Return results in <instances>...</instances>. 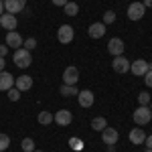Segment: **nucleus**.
<instances>
[{
	"mask_svg": "<svg viewBox=\"0 0 152 152\" xmlns=\"http://www.w3.org/2000/svg\"><path fill=\"white\" fill-rule=\"evenodd\" d=\"M105 24L104 23H94V24H89V28H87V35L91 37V39H102V37L105 35Z\"/></svg>",
	"mask_w": 152,
	"mask_h": 152,
	"instance_id": "obj_14",
	"label": "nucleus"
},
{
	"mask_svg": "<svg viewBox=\"0 0 152 152\" xmlns=\"http://www.w3.org/2000/svg\"><path fill=\"white\" fill-rule=\"evenodd\" d=\"M128 140L132 142L134 146H138V144H144V140H146V134H144V130H142V128H134V130H130Z\"/></svg>",
	"mask_w": 152,
	"mask_h": 152,
	"instance_id": "obj_16",
	"label": "nucleus"
},
{
	"mask_svg": "<svg viewBox=\"0 0 152 152\" xmlns=\"http://www.w3.org/2000/svg\"><path fill=\"white\" fill-rule=\"evenodd\" d=\"M138 102H140V105H150V94H146V91H142V94H138Z\"/></svg>",
	"mask_w": 152,
	"mask_h": 152,
	"instance_id": "obj_26",
	"label": "nucleus"
},
{
	"mask_svg": "<svg viewBox=\"0 0 152 152\" xmlns=\"http://www.w3.org/2000/svg\"><path fill=\"white\" fill-rule=\"evenodd\" d=\"M51 2H53L55 6H65V4H67L69 0H51Z\"/></svg>",
	"mask_w": 152,
	"mask_h": 152,
	"instance_id": "obj_31",
	"label": "nucleus"
},
{
	"mask_svg": "<svg viewBox=\"0 0 152 152\" xmlns=\"http://www.w3.org/2000/svg\"><path fill=\"white\" fill-rule=\"evenodd\" d=\"M130 71H132L136 77H144L146 71H148V63H146L144 59H136V61L130 63Z\"/></svg>",
	"mask_w": 152,
	"mask_h": 152,
	"instance_id": "obj_7",
	"label": "nucleus"
},
{
	"mask_svg": "<svg viewBox=\"0 0 152 152\" xmlns=\"http://www.w3.org/2000/svg\"><path fill=\"white\" fill-rule=\"evenodd\" d=\"M14 65L20 67V69H26L31 65V51H26L24 47L16 49L14 51Z\"/></svg>",
	"mask_w": 152,
	"mask_h": 152,
	"instance_id": "obj_2",
	"label": "nucleus"
},
{
	"mask_svg": "<svg viewBox=\"0 0 152 152\" xmlns=\"http://www.w3.org/2000/svg\"><path fill=\"white\" fill-rule=\"evenodd\" d=\"M148 107H150V110H152V102H150V105H148Z\"/></svg>",
	"mask_w": 152,
	"mask_h": 152,
	"instance_id": "obj_41",
	"label": "nucleus"
},
{
	"mask_svg": "<svg viewBox=\"0 0 152 152\" xmlns=\"http://www.w3.org/2000/svg\"><path fill=\"white\" fill-rule=\"evenodd\" d=\"M142 4H144L146 8H152V0H142Z\"/></svg>",
	"mask_w": 152,
	"mask_h": 152,
	"instance_id": "obj_34",
	"label": "nucleus"
},
{
	"mask_svg": "<svg viewBox=\"0 0 152 152\" xmlns=\"http://www.w3.org/2000/svg\"><path fill=\"white\" fill-rule=\"evenodd\" d=\"M8 99H10V102H18V99H20V91H18L16 87H10V89H8Z\"/></svg>",
	"mask_w": 152,
	"mask_h": 152,
	"instance_id": "obj_27",
	"label": "nucleus"
},
{
	"mask_svg": "<svg viewBox=\"0 0 152 152\" xmlns=\"http://www.w3.org/2000/svg\"><path fill=\"white\" fill-rule=\"evenodd\" d=\"M69 146L73 148V150H81V148H83V142L79 140V138H71V140H69Z\"/></svg>",
	"mask_w": 152,
	"mask_h": 152,
	"instance_id": "obj_29",
	"label": "nucleus"
},
{
	"mask_svg": "<svg viewBox=\"0 0 152 152\" xmlns=\"http://www.w3.org/2000/svg\"><path fill=\"white\" fill-rule=\"evenodd\" d=\"M73 26L71 24H61L59 26V31H57V39H59V43L61 45H69L71 41H73Z\"/></svg>",
	"mask_w": 152,
	"mask_h": 152,
	"instance_id": "obj_3",
	"label": "nucleus"
},
{
	"mask_svg": "<svg viewBox=\"0 0 152 152\" xmlns=\"http://www.w3.org/2000/svg\"><path fill=\"white\" fill-rule=\"evenodd\" d=\"M132 120H134L138 126H146V124H150V120H152V110L148 105H140L138 110H134Z\"/></svg>",
	"mask_w": 152,
	"mask_h": 152,
	"instance_id": "obj_1",
	"label": "nucleus"
},
{
	"mask_svg": "<svg viewBox=\"0 0 152 152\" xmlns=\"http://www.w3.org/2000/svg\"><path fill=\"white\" fill-rule=\"evenodd\" d=\"M0 26L6 28V31H14V28H16V14L4 12V14L0 16Z\"/></svg>",
	"mask_w": 152,
	"mask_h": 152,
	"instance_id": "obj_11",
	"label": "nucleus"
},
{
	"mask_svg": "<svg viewBox=\"0 0 152 152\" xmlns=\"http://www.w3.org/2000/svg\"><path fill=\"white\" fill-rule=\"evenodd\" d=\"M112 67H114L116 73H126V71H130V61L124 57V55H118V57H114V61H112Z\"/></svg>",
	"mask_w": 152,
	"mask_h": 152,
	"instance_id": "obj_8",
	"label": "nucleus"
},
{
	"mask_svg": "<svg viewBox=\"0 0 152 152\" xmlns=\"http://www.w3.org/2000/svg\"><path fill=\"white\" fill-rule=\"evenodd\" d=\"M148 71H152V63H148Z\"/></svg>",
	"mask_w": 152,
	"mask_h": 152,
	"instance_id": "obj_39",
	"label": "nucleus"
},
{
	"mask_svg": "<svg viewBox=\"0 0 152 152\" xmlns=\"http://www.w3.org/2000/svg\"><path fill=\"white\" fill-rule=\"evenodd\" d=\"M51 122H55V118H53V114H51V112H47V110H45V112H41V114H39V124L49 126Z\"/></svg>",
	"mask_w": 152,
	"mask_h": 152,
	"instance_id": "obj_21",
	"label": "nucleus"
},
{
	"mask_svg": "<svg viewBox=\"0 0 152 152\" xmlns=\"http://www.w3.org/2000/svg\"><path fill=\"white\" fill-rule=\"evenodd\" d=\"M8 146H10V138H8V134H0V152H4Z\"/></svg>",
	"mask_w": 152,
	"mask_h": 152,
	"instance_id": "obj_25",
	"label": "nucleus"
},
{
	"mask_svg": "<svg viewBox=\"0 0 152 152\" xmlns=\"http://www.w3.org/2000/svg\"><path fill=\"white\" fill-rule=\"evenodd\" d=\"M20 146H23L24 152H33V150H35V140H33V138H24Z\"/></svg>",
	"mask_w": 152,
	"mask_h": 152,
	"instance_id": "obj_23",
	"label": "nucleus"
},
{
	"mask_svg": "<svg viewBox=\"0 0 152 152\" xmlns=\"http://www.w3.org/2000/svg\"><path fill=\"white\" fill-rule=\"evenodd\" d=\"M4 14V0H0V16Z\"/></svg>",
	"mask_w": 152,
	"mask_h": 152,
	"instance_id": "obj_37",
	"label": "nucleus"
},
{
	"mask_svg": "<svg viewBox=\"0 0 152 152\" xmlns=\"http://www.w3.org/2000/svg\"><path fill=\"white\" fill-rule=\"evenodd\" d=\"M79 81V71H77V67H65V71H63V83L65 85H75V83Z\"/></svg>",
	"mask_w": 152,
	"mask_h": 152,
	"instance_id": "obj_6",
	"label": "nucleus"
},
{
	"mask_svg": "<svg viewBox=\"0 0 152 152\" xmlns=\"http://www.w3.org/2000/svg\"><path fill=\"white\" fill-rule=\"evenodd\" d=\"M146 152H152V148H146Z\"/></svg>",
	"mask_w": 152,
	"mask_h": 152,
	"instance_id": "obj_40",
	"label": "nucleus"
},
{
	"mask_svg": "<svg viewBox=\"0 0 152 152\" xmlns=\"http://www.w3.org/2000/svg\"><path fill=\"white\" fill-rule=\"evenodd\" d=\"M6 53H8V47L6 45H0V57H4Z\"/></svg>",
	"mask_w": 152,
	"mask_h": 152,
	"instance_id": "obj_33",
	"label": "nucleus"
},
{
	"mask_svg": "<svg viewBox=\"0 0 152 152\" xmlns=\"http://www.w3.org/2000/svg\"><path fill=\"white\" fill-rule=\"evenodd\" d=\"M14 87H16L18 91H28V89L33 87V77H31V75H20V77H16V79H14Z\"/></svg>",
	"mask_w": 152,
	"mask_h": 152,
	"instance_id": "obj_13",
	"label": "nucleus"
},
{
	"mask_svg": "<svg viewBox=\"0 0 152 152\" xmlns=\"http://www.w3.org/2000/svg\"><path fill=\"white\" fill-rule=\"evenodd\" d=\"M144 12H146V6L142 4V2H132L128 6V18L130 20H140L142 16H144Z\"/></svg>",
	"mask_w": 152,
	"mask_h": 152,
	"instance_id": "obj_4",
	"label": "nucleus"
},
{
	"mask_svg": "<svg viewBox=\"0 0 152 152\" xmlns=\"http://www.w3.org/2000/svg\"><path fill=\"white\" fill-rule=\"evenodd\" d=\"M4 65H6V61H4V57H0V71H4Z\"/></svg>",
	"mask_w": 152,
	"mask_h": 152,
	"instance_id": "obj_36",
	"label": "nucleus"
},
{
	"mask_svg": "<svg viewBox=\"0 0 152 152\" xmlns=\"http://www.w3.org/2000/svg\"><path fill=\"white\" fill-rule=\"evenodd\" d=\"M144 83H146V87H152V71H146V75H144Z\"/></svg>",
	"mask_w": 152,
	"mask_h": 152,
	"instance_id": "obj_30",
	"label": "nucleus"
},
{
	"mask_svg": "<svg viewBox=\"0 0 152 152\" xmlns=\"http://www.w3.org/2000/svg\"><path fill=\"white\" fill-rule=\"evenodd\" d=\"M10 87H14V77L8 71H0V91H8Z\"/></svg>",
	"mask_w": 152,
	"mask_h": 152,
	"instance_id": "obj_15",
	"label": "nucleus"
},
{
	"mask_svg": "<svg viewBox=\"0 0 152 152\" xmlns=\"http://www.w3.org/2000/svg\"><path fill=\"white\" fill-rule=\"evenodd\" d=\"M18 2H20V6H23V8H26V0H18Z\"/></svg>",
	"mask_w": 152,
	"mask_h": 152,
	"instance_id": "obj_38",
	"label": "nucleus"
},
{
	"mask_svg": "<svg viewBox=\"0 0 152 152\" xmlns=\"http://www.w3.org/2000/svg\"><path fill=\"white\" fill-rule=\"evenodd\" d=\"M24 8L20 6L18 0H4V12H10V14H16V12H23Z\"/></svg>",
	"mask_w": 152,
	"mask_h": 152,
	"instance_id": "obj_18",
	"label": "nucleus"
},
{
	"mask_svg": "<svg viewBox=\"0 0 152 152\" xmlns=\"http://www.w3.org/2000/svg\"><path fill=\"white\" fill-rule=\"evenodd\" d=\"M118 138H120V134H118L116 128H112V126H105V130H102V140L105 144H116Z\"/></svg>",
	"mask_w": 152,
	"mask_h": 152,
	"instance_id": "obj_12",
	"label": "nucleus"
},
{
	"mask_svg": "<svg viewBox=\"0 0 152 152\" xmlns=\"http://www.w3.org/2000/svg\"><path fill=\"white\" fill-rule=\"evenodd\" d=\"M124 41L122 39H118V37H114V39H110L107 41V51H110V55H114V57H118V55H124Z\"/></svg>",
	"mask_w": 152,
	"mask_h": 152,
	"instance_id": "obj_5",
	"label": "nucleus"
},
{
	"mask_svg": "<svg viewBox=\"0 0 152 152\" xmlns=\"http://www.w3.org/2000/svg\"><path fill=\"white\" fill-rule=\"evenodd\" d=\"M107 152H116V144H107Z\"/></svg>",
	"mask_w": 152,
	"mask_h": 152,
	"instance_id": "obj_35",
	"label": "nucleus"
},
{
	"mask_svg": "<svg viewBox=\"0 0 152 152\" xmlns=\"http://www.w3.org/2000/svg\"><path fill=\"white\" fill-rule=\"evenodd\" d=\"M23 43H24L23 37L18 35L16 31H8V33H6V47H12L14 51H16V49L23 47Z\"/></svg>",
	"mask_w": 152,
	"mask_h": 152,
	"instance_id": "obj_9",
	"label": "nucleus"
},
{
	"mask_svg": "<svg viewBox=\"0 0 152 152\" xmlns=\"http://www.w3.org/2000/svg\"><path fill=\"white\" fill-rule=\"evenodd\" d=\"M112 23H116V12H114V10L104 12V24L107 26V24H112Z\"/></svg>",
	"mask_w": 152,
	"mask_h": 152,
	"instance_id": "obj_24",
	"label": "nucleus"
},
{
	"mask_svg": "<svg viewBox=\"0 0 152 152\" xmlns=\"http://www.w3.org/2000/svg\"><path fill=\"white\" fill-rule=\"evenodd\" d=\"M94 91H89V89H81L79 94H77V102L81 107H91L94 105Z\"/></svg>",
	"mask_w": 152,
	"mask_h": 152,
	"instance_id": "obj_10",
	"label": "nucleus"
},
{
	"mask_svg": "<svg viewBox=\"0 0 152 152\" xmlns=\"http://www.w3.org/2000/svg\"><path fill=\"white\" fill-rule=\"evenodd\" d=\"M23 47L26 49V51H33V49L37 47V39H33V37H31V39H26V41L23 43Z\"/></svg>",
	"mask_w": 152,
	"mask_h": 152,
	"instance_id": "obj_28",
	"label": "nucleus"
},
{
	"mask_svg": "<svg viewBox=\"0 0 152 152\" xmlns=\"http://www.w3.org/2000/svg\"><path fill=\"white\" fill-rule=\"evenodd\" d=\"M33 152H43V150H33Z\"/></svg>",
	"mask_w": 152,
	"mask_h": 152,
	"instance_id": "obj_42",
	"label": "nucleus"
},
{
	"mask_svg": "<svg viewBox=\"0 0 152 152\" xmlns=\"http://www.w3.org/2000/svg\"><path fill=\"white\" fill-rule=\"evenodd\" d=\"M63 8H65V14H67V16H75V14L79 12V6H77V2H67Z\"/></svg>",
	"mask_w": 152,
	"mask_h": 152,
	"instance_id": "obj_22",
	"label": "nucleus"
},
{
	"mask_svg": "<svg viewBox=\"0 0 152 152\" xmlns=\"http://www.w3.org/2000/svg\"><path fill=\"white\" fill-rule=\"evenodd\" d=\"M59 94L63 95V97H71V95H77V94H79V89H77L75 85H65V83H63V85H61V89H59Z\"/></svg>",
	"mask_w": 152,
	"mask_h": 152,
	"instance_id": "obj_19",
	"label": "nucleus"
},
{
	"mask_svg": "<svg viewBox=\"0 0 152 152\" xmlns=\"http://www.w3.org/2000/svg\"><path fill=\"white\" fill-rule=\"evenodd\" d=\"M144 144H146V148H152V134H150V136H146Z\"/></svg>",
	"mask_w": 152,
	"mask_h": 152,
	"instance_id": "obj_32",
	"label": "nucleus"
},
{
	"mask_svg": "<svg viewBox=\"0 0 152 152\" xmlns=\"http://www.w3.org/2000/svg\"><path fill=\"white\" fill-rule=\"evenodd\" d=\"M105 126H107V120L105 118H94L91 120V130H95V132H102V130H105Z\"/></svg>",
	"mask_w": 152,
	"mask_h": 152,
	"instance_id": "obj_20",
	"label": "nucleus"
},
{
	"mask_svg": "<svg viewBox=\"0 0 152 152\" xmlns=\"http://www.w3.org/2000/svg\"><path fill=\"white\" fill-rule=\"evenodd\" d=\"M53 118H55V122H57L59 126H69L71 120H73V116H71L69 110H59V112H57Z\"/></svg>",
	"mask_w": 152,
	"mask_h": 152,
	"instance_id": "obj_17",
	"label": "nucleus"
}]
</instances>
